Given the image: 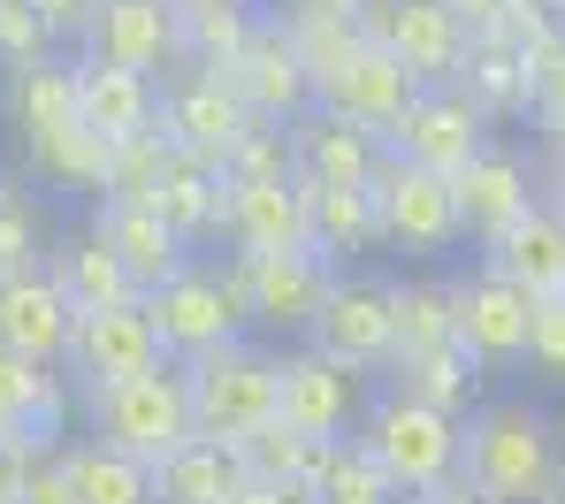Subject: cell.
I'll return each instance as SVG.
<instances>
[{
  "label": "cell",
  "mask_w": 565,
  "mask_h": 504,
  "mask_svg": "<svg viewBox=\"0 0 565 504\" xmlns=\"http://www.w3.org/2000/svg\"><path fill=\"white\" fill-rule=\"evenodd\" d=\"M527 69H535V115H558L565 107V23L527 46Z\"/></svg>",
  "instance_id": "cell-41"
},
{
  "label": "cell",
  "mask_w": 565,
  "mask_h": 504,
  "mask_svg": "<svg viewBox=\"0 0 565 504\" xmlns=\"http://www.w3.org/2000/svg\"><path fill=\"white\" fill-rule=\"evenodd\" d=\"M543 390H565V291L558 299H535L527 313V360H520Z\"/></svg>",
  "instance_id": "cell-39"
},
{
  "label": "cell",
  "mask_w": 565,
  "mask_h": 504,
  "mask_svg": "<svg viewBox=\"0 0 565 504\" xmlns=\"http://www.w3.org/2000/svg\"><path fill=\"white\" fill-rule=\"evenodd\" d=\"M62 428H70V398H62L54 360H23L0 344V436L46 459L62 443Z\"/></svg>",
  "instance_id": "cell-23"
},
{
  "label": "cell",
  "mask_w": 565,
  "mask_h": 504,
  "mask_svg": "<svg viewBox=\"0 0 565 504\" xmlns=\"http://www.w3.org/2000/svg\"><path fill=\"white\" fill-rule=\"evenodd\" d=\"M306 214H313V245L329 260L382 253V214L367 184H306Z\"/></svg>",
  "instance_id": "cell-30"
},
{
  "label": "cell",
  "mask_w": 565,
  "mask_h": 504,
  "mask_svg": "<svg viewBox=\"0 0 565 504\" xmlns=\"http://www.w3.org/2000/svg\"><path fill=\"white\" fill-rule=\"evenodd\" d=\"M237 482H245V459H237V443H214V436H191L153 467L161 504H230Z\"/></svg>",
  "instance_id": "cell-28"
},
{
  "label": "cell",
  "mask_w": 565,
  "mask_h": 504,
  "mask_svg": "<svg viewBox=\"0 0 565 504\" xmlns=\"http://www.w3.org/2000/svg\"><path fill=\"white\" fill-rule=\"evenodd\" d=\"M222 237L237 253H276V245H313V214L298 176H230Z\"/></svg>",
  "instance_id": "cell-21"
},
{
  "label": "cell",
  "mask_w": 565,
  "mask_h": 504,
  "mask_svg": "<svg viewBox=\"0 0 565 504\" xmlns=\"http://www.w3.org/2000/svg\"><path fill=\"white\" fill-rule=\"evenodd\" d=\"M70 329H77V305H70V291L46 268L0 276V344L8 352H23V360H70Z\"/></svg>",
  "instance_id": "cell-22"
},
{
  "label": "cell",
  "mask_w": 565,
  "mask_h": 504,
  "mask_svg": "<svg viewBox=\"0 0 565 504\" xmlns=\"http://www.w3.org/2000/svg\"><path fill=\"white\" fill-rule=\"evenodd\" d=\"M352 23H360L375 46H390L420 85H444V77H459V62H467V23L451 15V0H360Z\"/></svg>",
  "instance_id": "cell-11"
},
{
  "label": "cell",
  "mask_w": 565,
  "mask_h": 504,
  "mask_svg": "<svg viewBox=\"0 0 565 504\" xmlns=\"http://www.w3.org/2000/svg\"><path fill=\"white\" fill-rule=\"evenodd\" d=\"M184 390H191V428H199V436L245 443L253 428L276 420V352L230 336V344L184 360Z\"/></svg>",
  "instance_id": "cell-4"
},
{
  "label": "cell",
  "mask_w": 565,
  "mask_h": 504,
  "mask_svg": "<svg viewBox=\"0 0 565 504\" xmlns=\"http://www.w3.org/2000/svg\"><path fill=\"white\" fill-rule=\"evenodd\" d=\"M481 260H489L497 276H512L527 299H558L565 291V214L551 200H535L497 245H481Z\"/></svg>",
  "instance_id": "cell-25"
},
{
  "label": "cell",
  "mask_w": 565,
  "mask_h": 504,
  "mask_svg": "<svg viewBox=\"0 0 565 504\" xmlns=\"http://www.w3.org/2000/svg\"><path fill=\"white\" fill-rule=\"evenodd\" d=\"M367 192H375L382 245H390V253H413V260H444V253H459V245H467L451 176H436V169L405 161L397 146H382V161H375V176H367Z\"/></svg>",
  "instance_id": "cell-5"
},
{
  "label": "cell",
  "mask_w": 565,
  "mask_h": 504,
  "mask_svg": "<svg viewBox=\"0 0 565 504\" xmlns=\"http://www.w3.org/2000/svg\"><path fill=\"white\" fill-rule=\"evenodd\" d=\"M390 313H397V352H428V344L459 336L451 329V283H390Z\"/></svg>",
  "instance_id": "cell-38"
},
{
  "label": "cell",
  "mask_w": 565,
  "mask_h": 504,
  "mask_svg": "<svg viewBox=\"0 0 565 504\" xmlns=\"http://www.w3.org/2000/svg\"><path fill=\"white\" fill-rule=\"evenodd\" d=\"M85 412H93V436L161 467L177 443H191V390H184V367L153 360L138 375H115V383H85Z\"/></svg>",
  "instance_id": "cell-2"
},
{
  "label": "cell",
  "mask_w": 565,
  "mask_h": 504,
  "mask_svg": "<svg viewBox=\"0 0 565 504\" xmlns=\"http://www.w3.org/2000/svg\"><path fill=\"white\" fill-rule=\"evenodd\" d=\"M413 93H420V77L390 54V46H375L367 31L329 62V69H313V100L337 107V115H352V122H367L382 146H390V130H397V115L413 107Z\"/></svg>",
  "instance_id": "cell-10"
},
{
  "label": "cell",
  "mask_w": 565,
  "mask_h": 504,
  "mask_svg": "<svg viewBox=\"0 0 565 504\" xmlns=\"http://www.w3.org/2000/svg\"><path fill=\"white\" fill-rule=\"evenodd\" d=\"M420 504H481V497H473L467 482H459V474H451V482H444V490H428V497H420Z\"/></svg>",
  "instance_id": "cell-51"
},
{
  "label": "cell",
  "mask_w": 565,
  "mask_h": 504,
  "mask_svg": "<svg viewBox=\"0 0 565 504\" xmlns=\"http://www.w3.org/2000/svg\"><path fill=\"white\" fill-rule=\"evenodd\" d=\"M253 8L245 0H214V8H177V31H184V62H199V69H222L245 39H253Z\"/></svg>",
  "instance_id": "cell-37"
},
{
  "label": "cell",
  "mask_w": 565,
  "mask_h": 504,
  "mask_svg": "<svg viewBox=\"0 0 565 504\" xmlns=\"http://www.w3.org/2000/svg\"><path fill=\"white\" fill-rule=\"evenodd\" d=\"M31 253H39V229H31V214L23 200L0 214V276H15V268H31Z\"/></svg>",
  "instance_id": "cell-43"
},
{
  "label": "cell",
  "mask_w": 565,
  "mask_h": 504,
  "mask_svg": "<svg viewBox=\"0 0 565 504\" xmlns=\"http://www.w3.org/2000/svg\"><path fill=\"white\" fill-rule=\"evenodd\" d=\"M352 436L382 459V474L397 482V497H428V490H444L459 474V412H444V405H428V398H405L397 383L382 398H367Z\"/></svg>",
  "instance_id": "cell-3"
},
{
  "label": "cell",
  "mask_w": 565,
  "mask_h": 504,
  "mask_svg": "<svg viewBox=\"0 0 565 504\" xmlns=\"http://www.w3.org/2000/svg\"><path fill=\"white\" fill-rule=\"evenodd\" d=\"M31 459H39V451H23V443H8V436H0V504H23Z\"/></svg>",
  "instance_id": "cell-46"
},
{
  "label": "cell",
  "mask_w": 565,
  "mask_h": 504,
  "mask_svg": "<svg viewBox=\"0 0 565 504\" xmlns=\"http://www.w3.org/2000/svg\"><path fill=\"white\" fill-rule=\"evenodd\" d=\"M459 85L473 93V107H481L489 122L535 115V69H527V46H520V39H504V31H473V39H467Z\"/></svg>",
  "instance_id": "cell-26"
},
{
  "label": "cell",
  "mask_w": 565,
  "mask_h": 504,
  "mask_svg": "<svg viewBox=\"0 0 565 504\" xmlns=\"http://www.w3.org/2000/svg\"><path fill=\"white\" fill-rule=\"evenodd\" d=\"M367 412V375L329 360V352H276V420L306 436H352Z\"/></svg>",
  "instance_id": "cell-12"
},
{
  "label": "cell",
  "mask_w": 565,
  "mask_h": 504,
  "mask_svg": "<svg viewBox=\"0 0 565 504\" xmlns=\"http://www.w3.org/2000/svg\"><path fill=\"white\" fill-rule=\"evenodd\" d=\"M169 360L161 352V329L146 299H115V305H77V329H70V367L77 383H115V375H138Z\"/></svg>",
  "instance_id": "cell-16"
},
{
  "label": "cell",
  "mask_w": 565,
  "mask_h": 504,
  "mask_svg": "<svg viewBox=\"0 0 565 504\" xmlns=\"http://www.w3.org/2000/svg\"><path fill=\"white\" fill-rule=\"evenodd\" d=\"M237 291H245V321L253 329H276V336H306L313 305L329 291L337 260L321 245H276V253H237L230 260Z\"/></svg>",
  "instance_id": "cell-7"
},
{
  "label": "cell",
  "mask_w": 565,
  "mask_h": 504,
  "mask_svg": "<svg viewBox=\"0 0 565 504\" xmlns=\"http://www.w3.org/2000/svg\"><path fill=\"white\" fill-rule=\"evenodd\" d=\"M260 115L237 100V85L222 77V69H199L191 62L184 77H169L161 85V130H169V146L191 153V161H230L237 146H245V130H253Z\"/></svg>",
  "instance_id": "cell-9"
},
{
  "label": "cell",
  "mask_w": 565,
  "mask_h": 504,
  "mask_svg": "<svg viewBox=\"0 0 565 504\" xmlns=\"http://www.w3.org/2000/svg\"><path fill=\"white\" fill-rule=\"evenodd\" d=\"M153 206L184 229L191 245L199 237H222V206H230V176L214 169V161H191V153H177L169 161V176H161V192H153Z\"/></svg>",
  "instance_id": "cell-32"
},
{
  "label": "cell",
  "mask_w": 565,
  "mask_h": 504,
  "mask_svg": "<svg viewBox=\"0 0 565 504\" xmlns=\"http://www.w3.org/2000/svg\"><path fill=\"white\" fill-rule=\"evenodd\" d=\"M451 15L467 23V39L473 31H504V0H451Z\"/></svg>",
  "instance_id": "cell-49"
},
{
  "label": "cell",
  "mask_w": 565,
  "mask_h": 504,
  "mask_svg": "<svg viewBox=\"0 0 565 504\" xmlns=\"http://www.w3.org/2000/svg\"><path fill=\"white\" fill-rule=\"evenodd\" d=\"M565 15L558 0H504V39H520V46H535V39H551Z\"/></svg>",
  "instance_id": "cell-42"
},
{
  "label": "cell",
  "mask_w": 565,
  "mask_h": 504,
  "mask_svg": "<svg viewBox=\"0 0 565 504\" xmlns=\"http://www.w3.org/2000/svg\"><path fill=\"white\" fill-rule=\"evenodd\" d=\"M230 504H313V490H290V482H268V474H245Z\"/></svg>",
  "instance_id": "cell-47"
},
{
  "label": "cell",
  "mask_w": 565,
  "mask_h": 504,
  "mask_svg": "<svg viewBox=\"0 0 565 504\" xmlns=\"http://www.w3.org/2000/svg\"><path fill=\"white\" fill-rule=\"evenodd\" d=\"M382 161V138L367 122H352V115H337V107H306V115H290V169H298V184H367Z\"/></svg>",
  "instance_id": "cell-20"
},
{
  "label": "cell",
  "mask_w": 565,
  "mask_h": 504,
  "mask_svg": "<svg viewBox=\"0 0 565 504\" xmlns=\"http://www.w3.org/2000/svg\"><path fill=\"white\" fill-rule=\"evenodd\" d=\"M8 206H15V184H8V176H0V214H8Z\"/></svg>",
  "instance_id": "cell-53"
},
{
  "label": "cell",
  "mask_w": 565,
  "mask_h": 504,
  "mask_svg": "<svg viewBox=\"0 0 565 504\" xmlns=\"http://www.w3.org/2000/svg\"><path fill=\"white\" fill-rule=\"evenodd\" d=\"M390 146H397L405 161L436 169V176H459L473 153L489 146V115L473 107V93L459 77H444V85H420V93H413V107H405L397 130H390Z\"/></svg>",
  "instance_id": "cell-13"
},
{
  "label": "cell",
  "mask_w": 565,
  "mask_h": 504,
  "mask_svg": "<svg viewBox=\"0 0 565 504\" xmlns=\"http://www.w3.org/2000/svg\"><path fill=\"white\" fill-rule=\"evenodd\" d=\"M31 8L46 15L54 39H85V23H93V0H31Z\"/></svg>",
  "instance_id": "cell-45"
},
{
  "label": "cell",
  "mask_w": 565,
  "mask_h": 504,
  "mask_svg": "<svg viewBox=\"0 0 565 504\" xmlns=\"http://www.w3.org/2000/svg\"><path fill=\"white\" fill-rule=\"evenodd\" d=\"M565 474V436L527 398H473L459 420V482L481 504H543Z\"/></svg>",
  "instance_id": "cell-1"
},
{
  "label": "cell",
  "mask_w": 565,
  "mask_h": 504,
  "mask_svg": "<svg viewBox=\"0 0 565 504\" xmlns=\"http://www.w3.org/2000/svg\"><path fill=\"white\" fill-rule=\"evenodd\" d=\"M329 443H337V436H306V428H290V420H268V428H253V436L237 443V459H245V474H268V482H290V490H313Z\"/></svg>",
  "instance_id": "cell-33"
},
{
  "label": "cell",
  "mask_w": 565,
  "mask_h": 504,
  "mask_svg": "<svg viewBox=\"0 0 565 504\" xmlns=\"http://www.w3.org/2000/svg\"><path fill=\"white\" fill-rule=\"evenodd\" d=\"M306 344L360 367V375H382L390 352H397V313H390V283L382 276H329V291L306 321Z\"/></svg>",
  "instance_id": "cell-8"
},
{
  "label": "cell",
  "mask_w": 565,
  "mask_h": 504,
  "mask_svg": "<svg viewBox=\"0 0 565 504\" xmlns=\"http://www.w3.org/2000/svg\"><path fill=\"white\" fill-rule=\"evenodd\" d=\"M397 504H420V497H397Z\"/></svg>",
  "instance_id": "cell-56"
},
{
  "label": "cell",
  "mask_w": 565,
  "mask_h": 504,
  "mask_svg": "<svg viewBox=\"0 0 565 504\" xmlns=\"http://www.w3.org/2000/svg\"><path fill=\"white\" fill-rule=\"evenodd\" d=\"M451 192H459V229H467L473 245H497L527 206L543 200V184L527 176V161L512 146H481L467 169L451 176Z\"/></svg>",
  "instance_id": "cell-19"
},
{
  "label": "cell",
  "mask_w": 565,
  "mask_h": 504,
  "mask_svg": "<svg viewBox=\"0 0 565 504\" xmlns=\"http://www.w3.org/2000/svg\"><path fill=\"white\" fill-rule=\"evenodd\" d=\"M352 8H360V0H290L282 15H352Z\"/></svg>",
  "instance_id": "cell-50"
},
{
  "label": "cell",
  "mask_w": 565,
  "mask_h": 504,
  "mask_svg": "<svg viewBox=\"0 0 565 504\" xmlns=\"http://www.w3.org/2000/svg\"><path fill=\"white\" fill-rule=\"evenodd\" d=\"M313 504H397V482L382 474V459L360 436H337L313 474Z\"/></svg>",
  "instance_id": "cell-36"
},
{
  "label": "cell",
  "mask_w": 565,
  "mask_h": 504,
  "mask_svg": "<svg viewBox=\"0 0 565 504\" xmlns=\"http://www.w3.org/2000/svg\"><path fill=\"white\" fill-rule=\"evenodd\" d=\"M543 200H551V206L565 214V176H543Z\"/></svg>",
  "instance_id": "cell-52"
},
{
  "label": "cell",
  "mask_w": 565,
  "mask_h": 504,
  "mask_svg": "<svg viewBox=\"0 0 565 504\" xmlns=\"http://www.w3.org/2000/svg\"><path fill=\"white\" fill-rule=\"evenodd\" d=\"M382 375H390L405 398H428V405H444V412H459V420L473 412L481 383H489V367L473 360L459 336H451V344H428V352H397Z\"/></svg>",
  "instance_id": "cell-27"
},
{
  "label": "cell",
  "mask_w": 565,
  "mask_h": 504,
  "mask_svg": "<svg viewBox=\"0 0 565 504\" xmlns=\"http://www.w3.org/2000/svg\"><path fill=\"white\" fill-rule=\"evenodd\" d=\"M527 313H535V299H527L512 276H497L489 260L451 283V329H459V344H467L489 375L527 360Z\"/></svg>",
  "instance_id": "cell-14"
},
{
  "label": "cell",
  "mask_w": 565,
  "mask_h": 504,
  "mask_svg": "<svg viewBox=\"0 0 565 504\" xmlns=\"http://www.w3.org/2000/svg\"><path fill=\"white\" fill-rule=\"evenodd\" d=\"M558 15H565V0H558Z\"/></svg>",
  "instance_id": "cell-57"
},
{
  "label": "cell",
  "mask_w": 565,
  "mask_h": 504,
  "mask_svg": "<svg viewBox=\"0 0 565 504\" xmlns=\"http://www.w3.org/2000/svg\"><path fill=\"white\" fill-rule=\"evenodd\" d=\"M77 115L93 122L107 146H122V138H138V130H161V93H153L146 69H122V62L85 54V62H77Z\"/></svg>",
  "instance_id": "cell-24"
},
{
  "label": "cell",
  "mask_w": 565,
  "mask_h": 504,
  "mask_svg": "<svg viewBox=\"0 0 565 504\" xmlns=\"http://www.w3.org/2000/svg\"><path fill=\"white\" fill-rule=\"evenodd\" d=\"M535 130H543V176H565V107L535 115Z\"/></svg>",
  "instance_id": "cell-48"
},
{
  "label": "cell",
  "mask_w": 565,
  "mask_h": 504,
  "mask_svg": "<svg viewBox=\"0 0 565 504\" xmlns=\"http://www.w3.org/2000/svg\"><path fill=\"white\" fill-rule=\"evenodd\" d=\"M62 474H70L77 504H161L153 497V467L115 451V443H99V436L77 443V451H62Z\"/></svg>",
  "instance_id": "cell-31"
},
{
  "label": "cell",
  "mask_w": 565,
  "mask_h": 504,
  "mask_svg": "<svg viewBox=\"0 0 565 504\" xmlns=\"http://www.w3.org/2000/svg\"><path fill=\"white\" fill-rule=\"evenodd\" d=\"M23 504H77V490H70V474H62V459H31V482H23Z\"/></svg>",
  "instance_id": "cell-44"
},
{
  "label": "cell",
  "mask_w": 565,
  "mask_h": 504,
  "mask_svg": "<svg viewBox=\"0 0 565 504\" xmlns=\"http://www.w3.org/2000/svg\"><path fill=\"white\" fill-rule=\"evenodd\" d=\"M62 291H70V305H115V299H138V283L122 276V260L99 245V229H85V237H62L54 245V268H46Z\"/></svg>",
  "instance_id": "cell-34"
},
{
  "label": "cell",
  "mask_w": 565,
  "mask_h": 504,
  "mask_svg": "<svg viewBox=\"0 0 565 504\" xmlns=\"http://www.w3.org/2000/svg\"><path fill=\"white\" fill-rule=\"evenodd\" d=\"M177 8H214V0H177Z\"/></svg>",
  "instance_id": "cell-55"
},
{
  "label": "cell",
  "mask_w": 565,
  "mask_h": 504,
  "mask_svg": "<svg viewBox=\"0 0 565 504\" xmlns=\"http://www.w3.org/2000/svg\"><path fill=\"white\" fill-rule=\"evenodd\" d=\"M93 229H99V245L122 260V276H130L138 291H153V283H169L177 268H191V237L153 200H99Z\"/></svg>",
  "instance_id": "cell-18"
},
{
  "label": "cell",
  "mask_w": 565,
  "mask_h": 504,
  "mask_svg": "<svg viewBox=\"0 0 565 504\" xmlns=\"http://www.w3.org/2000/svg\"><path fill=\"white\" fill-rule=\"evenodd\" d=\"M23 146H31V169H39L46 184H62V192H107V161H115V146L99 138L85 115L46 122V130H23Z\"/></svg>",
  "instance_id": "cell-29"
},
{
  "label": "cell",
  "mask_w": 565,
  "mask_h": 504,
  "mask_svg": "<svg viewBox=\"0 0 565 504\" xmlns=\"http://www.w3.org/2000/svg\"><path fill=\"white\" fill-rule=\"evenodd\" d=\"M558 436H565V428H558Z\"/></svg>",
  "instance_id": "cell-58"
},
{
  "label": "cell",
  "mask_w": 565,
  "mask_h": 504,
  "mask_svg": "<svg viewBox=\"0 0 565 504\" xmlns=\"http://www.w3.org/2000/svg\"><path fill=\"white\" fill-rule=\"evenodd\" d=\"M543 504H565V474H558V482H551V497H543Z\"/></svg>",
  "instance_id": "cell-54"
},
{
  "label": "cell",
  "mask_w": 565,
  "mask_h": 504,
  "mask_svg": "<svg viewBox=\"0 0 565 504\" xmlns=\"http://www.w3.org/2000/svg\"><path fill=\"white\" fill-rule=\"evenodd\" d=\"M85 54L99 62H122V69H161L184 62V31H177V0H93V23H85Z\"/></svg>",
  "instance_id": "cell-17"
},
{
  "label": "cell",
  "mask_w": 565,
  "mask_h": 504,
  "mask_svg": "<svg viewBox=\"0 0 565 504\" xmlns=\"http://www.w3.org/2000/svg\"><path fill=\"white\" fill-rule=\"evenodd\" d=\"M146 313H153V329H161V352L169 360H199V352H214V344H230V336H245L253 321H245V291H237V276L222 268H177L169 283H153V291H138Z\"/></svg>",
  "instance_id": "cell-6"
},
{
  "label": "cell",
  "mask_w": 565,
  "mask_h": 504,
  "mask_svg": "<svg viewBox=\"0 0 565 504\" xmlns=\"http://www.w3.org/2000/svg\"><path fill=\"white\" fill-rule=\"evenodd\" d=\"M222 77L237 85V100L253 107L260 122H290V115L313 107V69H306V54H298V39H290L282 15L253 23V39L222 62Z\"/></svg>",
  "instance_id": "cell-15"
},
{
  "label": "cell",
  "mask_w": 565,
  "mask_h": 504,
  "mask_svg": "<svg viewBox=\"0 0 565 504\" xmlns=\"http://www.w3.org/2000/svg\"><path fill=\"white\" fill-rule=\"evenodd\" d=\"M8 107H15V130H46V122H70L77 115V62H15V85H8Z\"/></svg>",
  "instance_id": "cell-35"
},
{
  "label": "cell",
  "mask_w": 565,
  "mask_h": 504,
  "mask_svg": "<svg viewBox=\"0 0 565 504\" xmlns=\"http://www.w3.org/2000/svg\"><path fill=\"white\" fill-rule=\"evenodd\" d=\"M46 39H54V31H46V15H39L31 0H0V62H8V69H15V62H39Z\"/></svg>",
  "instance_id": "cell-40"
}]
</instances>
